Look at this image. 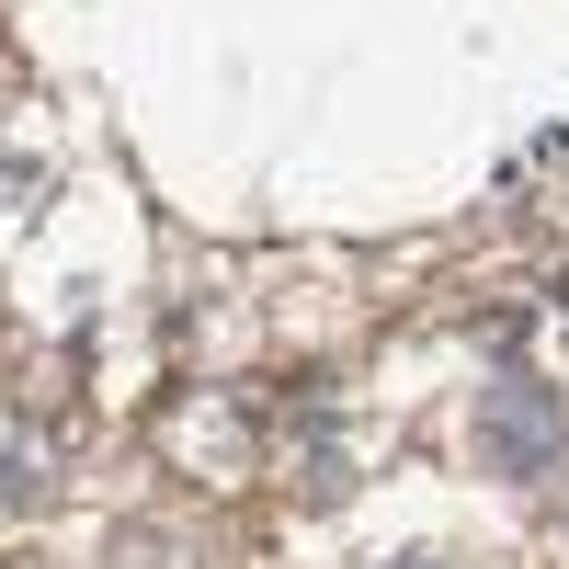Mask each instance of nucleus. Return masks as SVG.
<instances>
[{"label": "nucleus", "instance_id": "1", "mask_svg": "<svg viewBox=\"0 0 569 569\" xmlns=\"http://www.w3.org/2000/svg\"><path fill=\"white\" fill-rule=\"evenodd\" d=\"M467 445H479V467H501V479H536V467H558V445H569V399L547 376H501L479 399V421H467Z\"/></svg>", "mask_w": 569, "mask_h": 569}]
</instances>
